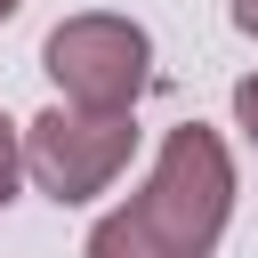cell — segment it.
<instances>
[{
  "mask_svg": "<svg viewBox=\"0 0 258 258\" xmlns=\"http://www.w3.org/2000/svg\"><path fill=\"white\" fill-rule=\"evenodd\" d=\"M129 153H137V113L48 105L40 121H24V177H32L48 202H64V210L97 202V194L129 169Z\"/></svg>",
  "mask_w": 258,
  "mask_h": 258,
  "instance_id": "3",
  "label": "cell"
},
{
  "mask_svg": "<svg viewBox=\"0 0 258 258\" xmlns=\"http://www.w3.org/2000/svg\"><path fill=\"white\" fill-rule=\"evenodd\" d=\"M16 177H24V129L0 113V210L16 202Z\"/></svg>",
  "mask_w": 258,
  "mask_h": 258,
  "instance_id": "4",
  "label": "cell"
},
{
  "mask_svg": "<svg viewBox=\"0 0 258 258\" xmlns=\"http://www.w3.org/2000/svg\"><path fill=\"white\" fill-rule=\"evenodd\" d=\"M234 129L258 145V73H242V81H234Z\"/></svg>",
  "mask_w": 258,
  "mask_h": 258,
  "instance_id": "5",
  "label": "cell"
},
{
  "mask_svg": "<svg viewBox=\"0 0 258 258\" xmlns=\"http://www.w3.org/2000/svg\"><path fill=\"white\" fill-rule=\"evenodd\" d=\"M234 218V153L218 129L185 121L161 137L145 185L89 226L81 258H210Z\"/></svg>",
  "mask_w": 258,
  "mask_h": 258,
  "instance_id": "1",
  "label": "cell"
},
{
  "mask_svg": "<svg viewBox=\"0 0 258 258\" xmlns=\"http://www.w3.org/2000/svg\"><path fill=\"white\" fill-rule=\"evenodd\" d=\"M48 81H56V105H81V113H137L145 81H153V40L137 16H113V8H89V16H64L40 48Z\"/></svg>",
  "mask_w": 258,
  "mask_h": 258,
  "instance_id": "2",
  "label": "cell"
},
{
  "mask_svg": "<svg viewBox=\"0 0 258 258\" xmlns=\"http://www.w3.org/2000/svg\"><path fill=\"white\" fill-rule=\"evenodd\" d=\"M234 24H242V32L258 40V0H234Z\"/></svg>",
  "mask_w": 258,
  "mask_h": 258,
  "instance_id": "6",
  "label": "cell"
},
{
  "mask_svg": "<svg viewBox=\"0 0 258 258\" xmlns=\"http://www.w3.org/2000/svg\"><path fill=\"white\" fill-rule=\"evenodd\" d=\"M16 8H24V0H0V24H8V16H16Z\"/></svg>",
  "mask_w": 258,
  "mask_h": 258,
  "instance_id": "7",
  "label": "cell"
}]
</instances>
